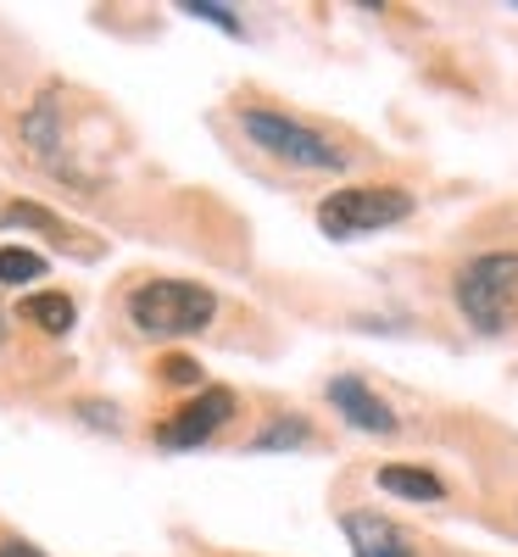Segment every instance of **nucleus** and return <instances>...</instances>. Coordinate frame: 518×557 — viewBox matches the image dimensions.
<instances>
[{
  "mask_svg": "<svg viewBox=\"0 0 518 557\" xmlns=\"http://www.w3.org/2000/svg\"><path fill=\"white\" fill-rule=\"evenodd\" d=\"M23 323H34V330H45V335H67L73 330V296H62V290H39V296H23Z\"/></svg>",
  "mask_w": 518,
  "mask_h": 557,
  "instance_id": "6e6552de",
  "label": "nucleus"
},
{
  "mask_svg": "<svg viewBox=\"0 0 518 557\" xmlns=\"http://www.w3.org/2000/svg\"><path fill=\"white\" fill-rule=\"evenodd\" d=\"M402 218H412V196L402 184H351V190H335L329 201H318V228L329 240H357Z\"/></svg>",
  "mask_w": 518,
  "mask_h": 557,
  "instance_id": "7ed1b4c3",
  "label": "nucleus"
},
{
  "mask_svg": "<svg viewBox=\"0 0 518 557\" xmlns=\"http://www.w3.org/2000/svg\"><path fill=\"white\" fill-rule=\"evenodd\" d=\"M373 480H380V491L407 496V502H441V496H446V485H441L430 469H407V462H391V469H380Z\"/></svg>",
  "mask_w": 518,
  "mask_h": 557,
  "instance_id": "1a4fd4ad",
  "label": "nucleus"
},
{
  "mask_svg": "<svg viewBox=\"0 0 518 557\" xmlns=\"http://www.w3.org/2000/svg\"><path fill=\"white\" fill-rule=\"evenodd\" d=\"M513 12H518V0H513Z\"/></svg>",
  "mask_w": 518,
  "mask_h": 557,
  "instance_id": "f3484780",
  "label": "nucleus"
},
{
  "mask_svg": "<svg viewBox=\"0 0 518 557\" xmlns=\"http://www.w3.org/2000/svg\"><path fill=\"white\" fill-rule=\"evenodd\" d=\"M162 380H168V385H196L201 368H196L190 357H168V362H162Z\"/></svg>",
  "mask_w": 518,
  "mask_h": 557,
  "instance_id": "4468645a",
  "label": "nucleus"
},
{
  "mask_svg": "<svg viewBox=\"0 0 518 557\" xmlns=\"http://www.w3.org/2000/svg\"><path fill=\"white\" fill-rule=\"evenodd\" d=\"M218 312V296L207 285H190V278H151L128 296V318L139 335L157 341H178V335H201Z\"/></svg>",
  "mask_w": 518,
  "mask_h": 557,
  "instance_id": "f03ea898",
  "label": "nucleus"
},
{
  "mask_svg": "<svg viewBox=\"0 0 518 557\" xmlns=\"http://www.w3.org/2000/svg\"><path fill=\"white\" fill-rule=\"evenodd\" d=\"M351 557H412V535L385 513H341Z\"/></svg>",
  "mask_w": 518,
  "mask_h": 557,
  "instance_id": "0eeeda50",
  "label": "nucleus"
},
{
  "mask_svg": "<svg viewBox=\"0 0 518 557\" xmlns=\"http://www.w3.org/2000/svg\"><path fill=\"white\" fill-rule=\"evenodd\" d=\"M0 223H12V228H45V235H51V240H73V228L57 218V212H45V207H34V201H12L7 212H0Z\"/></svg>",
  "mask_w": 518,
  "mask_h": 557,
  "instance_id": "9d476101",
  "label": "nucleus"
},
{
  "mask_svg": "<svg viewBox=\"0 0 518 557\" xmlns=\"http://www.w3.org/2000/svg\"><path fill=\"white\" fill-rule=\"evenodd\" d=\"M178 12H190V17H201V23H218L223 34H240V17H234L229 7H218V0H184Z\"/></svg>",
  "mask_w": 518,
  "mask_h": 557,
  "instance_id": "ddd939ff",
  "label": "nucleus"
},
{
  "mask_svg": "<svg viewBox=\"0 0 518 557\" xmlns=\"http://www.w3.org/2000/svg\"><path fill=\"white\" fill-rule=\"evenodd\" d=\"M0 557H45V552L28 546V541H0Z\"/></svg>",
  "mask_w": 518,
  "mask_h": 557,
  "instance_id": "2eb2a0df",
  "label": "nucleus"
},
{
  "mask_svg": "<svg viewBox=\"0 0 518 557\" xmlns=\"http://www.w3.org/2000/svg\"><path fill=\"white\" fill-rule=\"evenodd\" d=\"M329 407H341V418H346L351 430H362V435H396V412L373 396L357 374L329 380Z\"/></svg>",
  "mask_w": 518,
  "mask_h": 557,
  "instance_id": "423d86ee",
  "label": "nucleus"
},
{
  "mask_svg": "<svg viewBox=\"0 0 518 557\" xmlns=\"http://www.w3.org/2000/svg\"><path fill=\"white\" fill-rule=\"evenodd\" d=\"M0 341H7V312H0Z\"/></svg>",
  "mask_w": 518,
  "mask_h": 557,
  "instance_id": "dca6fc26",
  "label": "nucleus"
},
{
  "mask_svg": "<svg viewBox=\"0 0 518 557\" xmlns=\"http://www.w3.org/2000/svg\"><path fill=\"white\" fill-rule=\"evenodd\" d=\"M234 418V391H223V385H212V391H201L196 401H184L168 424H157V446H168V451H190V446H201V441H212L223 424Z\"/></svg>",
  "mask_w": 518,
  "mask_h": 557,
  "instance_id": "39448f33",
  "label": "nucleus"
},
{
  "mask_svg": "<svg viewBox=\"0 0 518 557\" xmlns=\"http://www.w3.org/2000/svg\"><path fill=\"white\" fill-rule=\"evenodd\" d=\"M312 441V424H301V418H279V424H268L257 441H251V451H296V446H307Z\"/></svg>",
  "mask_w": 518,
  "mask_h": 557,
  "instance_id": "9b49d317",
  "label": "nucleus"
},
{
  "mask_svg": "<svg viewBox=\"0 0 518 557\" xmlns=\"http://www.w3.org/2000/svg\"><path fill=\"white\" fill-rule=\"evenodd\" d=\"M452 296L468 330L502 335L518 312V251H485L474 262H462L452 278Z\"/></svg>",
  "mask_w": 518,
  "mask_h": 557,
  "instance_id": "f257e3e1",
  "label": "nucleus"
},
{
  "mask_svg": "<svg viewBox=\"0 0 518 557\" xmlns=\"http://www.w3.org/2000/svg\"><path fill=\"white\" fill-rule=\"evenodd\" d=\"M45 273V257L39 251H23V246H0V285H28V278Z\"/></svg>",
  "mask_w": 518,
  "mask_h": 557,
  "instance_id": "f8f14e48",
  "label": "nucleus"
},
{
  "mask_svg": "<svg viewBox=\"0 0 518 557\" xmlns=\"http://www.w3.org/2000/svg\"><path fill=\"white\" fill-rule=\"evenodd\" d=\"M240 128L251 134V146L291 162V168H318V173H335L346 168V151L335 146V139H323L318 128L285 117V112H240Z\"/></svg>",
  "mask_w": 518,
  "mask_h": 557,
  "instance_id": "20e7f679",
  "label": "nucleus"
}]
</instances>
